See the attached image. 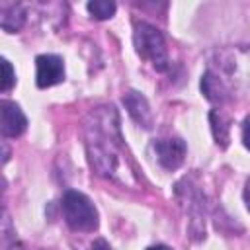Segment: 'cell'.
<instances>
[{"instance_id":"obj_13","label":"cell","mask_w":250,"mask_h":250,"mask_svg":"<svg viewBox=\"0 0 250 250\" xmlns=\"http://www.w3.org/2000/svg\"><path fill=\"white\" fill-rule=\"evenodd\" d=\"M244 203H246V207H248V211H250V178H248L246 184H244Z\"/></svg>"},{"instance_id":"obj_10","label":"cell","mask_w":250,"mask_h":250,"mask_svg":"<svg viewBox=\"0 0 250 250\" xmlns=\"http://www.w3.org/2000/svg\"><path fill=\"white\" fill-rule=\"evenodd\" d=\"M88 12L96 18V20H107L115 14V2L111 0H94V2H88Z\"/></svg>"},{"instance_id":"obj_2","label":"cell","mask_w":250,"mask_h":250,"mask_svg":"<svg viewBox=\"0 0 250 250\" xmlns=\"http://www.w3.org/2000/svg\"><path fill=\"white\" fill-rule=\"evenodd\" d=\"M133 43H135V51L143 59H146L156 70H166L168 68L166 41H164V35L154 25H150L146 21L135 23Z\"/></svg>"},{"instance_id":"obj_3","label":"cell","mask_w":250,"mask_h":250,"mask_svg":"<svg viewBox=\"0 0 250 250\" xmlns=\"http://www.w3.org/2000/svg\"><path fill=\"white\" fill-rule=\"evenodd\" d=\"M152 148L156 152V158L160 162V166H164L166 170H176L182 166L184 158H186V143L178 137H170V139H158L152 143Z\"/></svg>"},{"instance_id":"obj_6","label":"cell","mask_w":250,"mask_h":250,"mask_svg":"<svg viewBox=\"0 0 250 250\" xmlns=\"http://www.w3.org/2000/svg\"><path fill=\"white\" fill-rule=\"evenodd\" d=\"M123 104L129 111V115L133 117L135 123L143 125L145 129H150L152 127V111H150V105L146 102V98L137 92V90H129L125 96H123Z\"/></svg>"},{"instance_id":"obj_12","label":"cell","mask_w":250,"mask_h":250,"mask_svg":"<svg viewBox=\"0 0 250 250\" xmlns=\"http://www.w3.org/2000/svg\"><path fill=\"white\" fill-rule=\"evenodd\" d=\"M242 143L250 150V115L242 121Z\"/></svg>"},{"instance_id":"obj_7","label":"cell","mask_w":250,"mask_h":250,"mask_svg":"<svg viewBox=\"0 0 250 250\" xmlns=\"http://www.w3.org/2000/svg\"><path fill=\"white\" fill-rule=\"evenodd\" d=\"M201 92L213 104H225L229 100V90L213 72H205L201 76Z\"/></svg>"},{"instance_id":"obj_8","label":"cell","mask_w":250,"mask_h":250,"mask_svg":"<svg viewBox=\"0 0 250 250\" xmlns=\"http://www.w3.org/2000/svg\"><path fill=\"white\" fill-rule=\"evenodd\" d=\"M209 121H211V131H213L215 143L221 148H227L229 146V141H230V121L219 109H213L209 113Z\"/></svg>"},{"instance_id":"obj_9","label":"cell","mask_w":250,"mask_h":250,"mask_svg":"<svg viewBox=\"0 0 250 250\" xmlns=\"http://www.w3.org/2000/svg\"><path fill=\"white\" fill-rule=\"evenodd\" d=\"M25 21V12L20 4H10V6H4L2 8V29H6L8 33H14L18 31Z\"/></svg>"},{"instance_id":"obj_4","label":"cell","mask_w":250,"mask_h":250,"mask_svg":"<svg viewBox=\"0 0 250 250\" xmlns=\"http://www.w3.org/2000/svg\"><path fill=\"white\" fill-rule=\"evenodd\" d=\"M37 74L35 82L39 88H49L64 80V62L57 55H39L35 59Z\"/></svg>"},{"instance_id":"obj_5","label":"cell","mask_w":250,"mask_h":250,"mask_svg":"<svg viewBox=\"0 0 250 250\" xmlns=\"http://www.w3.org/2000/svg\"><path fill=\"white\" fill-rule=\"evenodd\" d=\"M0 129L4 137H20L27 129V117L18 104L2 100L0 104Z\"/></svg>"},{"instance_id":"obj_14","label":"cell","mask_w":250,"mask_h":250,"mask_svg":"<svg viewBox=\"0 0 250 250\" xmlns=\"http://www.w3.org/2000/svg\"><path fill=\"white\" fill-rule=\"evenodd\" d=\"M146 250H172V248H168V246H164V244H156V246H150V248H146Z\"/></svg>"},{"instance_id":"obj_11","label":"cell","mask_w":250,"mask_h":250,"mask_svg":"<svg viewBox=\"0 0 250 250\" xmlns=\"http://www.w3.org/2000/svg\"><path fill=\"white\" fill-rule=\"evenodd\" d=\"M2 92H8L14 84H16V74H14V68H12V64H10V61L8 59H2Z\"/></svg>"},{"instance_id":"obj_1","label":"cell","mask_w":250,"mask_h":250,"mask_svg":"<svg viewBox=\"0 0 250 250\" xmlns=\"http://www.w3.org/2000/svg\"><path fill=\"white\" fill-rule=\"evenodd\" d=\"M61 207H62L64 221L72 230L92 232L98 229V225H100L98 211H96V207L88 195H84L76 189H68L62 195Z\"/></svg>"}]
</instances>
